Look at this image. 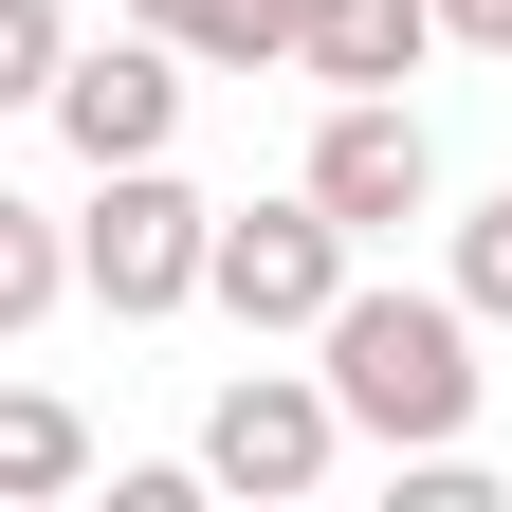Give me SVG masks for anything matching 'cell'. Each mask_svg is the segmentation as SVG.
<instances>
[{
	"label": "cell",
	"mask_w": 512,
	"mask_h": 512,
	"mask_svg": "<svg viewBox=\"0 0 512 512\" xmlns=\"http://www.w3.org/2000/svg\"><path fill=\"white\" fill-rule=\"evenodd\" d=\"M330 403H348V439H384V458H421V439H476V311L458 293H330Z\"/></svg>",
	"instance_id": "1"
},
{
	"label": "cell",
	"mask_w": 512,
	"mask_h": 512,
	"mask_svg": "<svg viewBox=\"0 0 512 512\" xmlns=\"http://www.w3.org/2000/svg\"><path fill=\"white\" fill-rule=\"evenodd\" d=\"M202 238H220V202L202 183H165V165H92V220H74V293L92 311H183L202 293Z\"/></svg>",
	"instance_id": "2"
},
{
	"label": "cell",
	"mask_w": 512,
	"mask_h": 512,
	"mask_svg": "<svg viewBox=\"0 0 512 512\" xmlns=\"http://www.w3.org/2000/svg\"><path fill=\"white\" fill-rule=\"evenodd\" d=\"M202 293L238 311V330H330V293H348V220L311 202V183H293V202H238V220L202 238Z\"/></svg>",
	"instance_id": "3"
},
{
	"label": "cell",
	"mask_w": 512,
	"mask_h": 512,
	"mask_svg": "<svg viewBox=\"0 0 512 512\" xmlns=\"http://www.w3.org/2000/svg\"><path fill=\"white\" fill-rule=\"evenodd\" d=\"M330 458H348L330 366H238L220 403H202V476H220V494H311Z\"/></svg>",
	"instance_id": "4"
},
{
	"label": "cell",
	"mask_w": 512,
	"mask_h": 512,
	"mask_svg": "<svg viewBox=\"0 0 512 512\" xmlns=\"http://www.w3.org/2000/svg\"><path fill=\"white\" fill-rule=\"evenodd\" d=\"M311 202H330L348 238H403L439 202V147H421V110L403 92H330V128H311Z\"/></svg>",
	"instance_id": "5"
},
{
	"label": "cell",
	"mask_w": 512,
	"mask_h": 512,
	"mask_svg": "<svg viewBox=\"0 0 512 512\" xmlns=\"http://www.w3.org/2000/svg\"><path fill=\"white\" fill-rule=\"evenodd\" d=\"M55 128H74V165H165V128H183V37L128 19L110 55H74V74H55Z\"/></svg>",
	"instance_id": "6"
},
{
	"label": "cell",
	"mask_w": 512,
	"mask_h": 512,
	"mask_svg": "<svg viewBox=\"0 0 512 512\" xmlns=\"http://www.w3.org/2000/svg\"><path fill=\"white\" fill-rule=\"evenodd\" d=\"M439 55V0H293V74H330V92H403Z\"/></svg>",
	"instance_id": "7"
},
{
	"label": "cell",
	"mask_w": 512,
	"mask_h": 512,
	"mask_svg": "<svg viewBox=\"0 0 512 512\" xmlns=\"http://www.w3.org/2000/svg\"><path fill=\"white\" fill-rule=\"evenodd\" d=\"M147 37H183V74H293V0H128Z\"/></svg>",
	"instance_id": "8"
},
{
	"label": "cell",
	"mask_w": 512,
	"mask_h": 512,
	"mask_svg": "<svg viewBox=\"0 0 512 512\" xmlns=\"http://www.w3.org/2000/svg\"><path fill=\"white\" fill-rule=\"evenodd\" d=\"M74 476H92V421L55 403V384H0V494L37 512V494H74Z\"/></svg>",
	"instance_id": "9"
},
{
	"label": "cell",
	"mask_w": 512,
	"mask_h": 512,
	"mask_svg": "<svg viewBox=\"0 0 512 512\" xmlns=\"http://www.w3.org/2000/svg\"><path fill=\"white\" fill-rule=\"evenodd\" d=\"M55 293H74V238H55L37 202H0V330H37Z\"/></svg>",
	"instance_id": "10"
},
{
	"label": "cell",
	"mask_w": 512,
	"mask_h": 512,
	"mask_svg": "<svg viewBox=\"0 0 512 512\" xmlns=\"http://www.w3.org/2000/svg\"><path fill=\"white\" fill-rule=\"evenodd\" d=\"M55 74H74V19L55 0H0V110H55Z\"/></svg>",
	"instance_id": "11"
},
{
	"label": "cell",
	"mask_w": 512,
	"mask_h": 512,
	"mask_svg": "<svg viewBox=\"0 0 512 512\" xmlns=\"http://www.w3.org/2000/svg\"><path fill=\"white\" fill-rule=\"evenodd\" d=\"M439 293H458L476 330H512V202H476V220H458V275H439Z\"/></svg>",
	"instance_id": "12"
},
{
	"label": "cell",
	"mask_w": 512,
	"mask_h": 512,
	"mask_svg": "<svg viewBox=\"0 0 512 512\" xmlns=\"http://www.w3.org/2000/svg\"><path fill=\"white\" fill-rule=\"evenodd\" d=\"M439 37H458V55H512V0H439Z\"/></svg>",
	"instance_id": "13"
}]
</instances>
